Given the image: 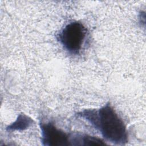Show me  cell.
I'll return each instance as SVG.
<instances>
[{
  "label": "cell",
  "instance_id": "1",
  "mask_svg": "<svg viewBox=\"0 0 146 146\" xmlns=\"http://www.w3.org/2000/svg\"><path fill=\"white\" fill-rule=\"evenodd\" d=\"M77 116L88 121L107 140L117 145L128 142L126 127L110 103L99 109L84 110Z\"/></svg>",
  "mask_w": 146,
  "mask_h": 146
},
{
  "label": "cell",
  "instance_id": "2",
  "mask_svg": "<svg viewBox=\"0 0 146 146\" xmlns=\"http://www.w3.org/2000/svg\"><path fill=\"white\" fill-rule=\"evenodd\" d=\"M86 27L78 21L67 24L59 33L58 38L63 48L70 54L80 53L87 36Z\"/></svg>",
  "mask_w": 146,
  "mask_h": 146
},
{
  "label": "cell",
  "instance_id": "3",
  "mask_svg": "<svg viewBox=\"0 0 146 146\" xmlns=\"http://www.w3.org/2000/svg\"><path fill=\"white\" fill-rule=\"evenodd\" d=\"M41 141L44 146L71 145L70 135L58 129L51 122H40Z\"/></svg>",
  "mask_w": 146,
  "mask_h": 146
},
{
  "label": "cell",
  "instance_id": "4",
  "mask_svg": "<svg viewBox=\"0 0 146 146\" xmlns=\"http://www.w3.org/2000/svg\"><path fill=\"white\" fill-rule=\"evenodd\" d=\"M70 141L71 145H102L106 144L101 139L97 137L78 133L70 135Z\"/></svg>",
  "mask_w": 146,
  "mask_h": 146
},
{
  "label": "cell",
  "instance_id": "5",
  "mask_svg": "<svg viewBox=\"0 0 146 146\" xmlns=\"http://www.w3.org/2000/svg\"><path fill=\"white\" fill-rule=\"evenodd\" d=\"M34 123V120L25 114H19L16 120L6 127L7 131H23L28 128Z\"/></svg>",
  "mask_w": 146,
  "mask_h": 146
}]
</instances>
